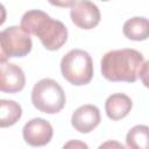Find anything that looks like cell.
I'll return each instance as SVG.
<instances>
[{"label":"cell","instance_id":"3957f363","mask_svg":"<svg viewBox=\"0 0 149 149\" xmlns=\"http://www.w3.org/2000/svg\"><path fill=\"white\" fill-rule=\"evenodd\" d=\"M61 72L72 85H86L93 77V62L88 52L81 49H72L61 61Z\"/></svg>","mask_w":149,"mask_h":149},{"label":"cell","instance_id":"8992f818","mask_svg":"<svg viewBox=\"0 0 149 149\" xmlns=\"http://www.w3.org/2000/svg\"><path fill=\"white\" fill-rule=\"evenodd\" d=\"M70 16L72 22L81 29H92L100 22V10L91 1H71Z\"/></svg>","mask_w":149,"mask_h":149},{"label":"cell","instance_id":"ba28073f","mask_svg":"<svg viewBox=\"0 0 149 149\" xmlns=\"http://www.w3.org/2000/svg\"><path fill=\"white\" fill-rule=\"evenodd\" d=\"M26 76L23 70L14 63H0V92L16 93L23 90Z\"/></svg>","mask_w":149,"mask_h":149},{"label":"cell","instance_id":"9a60e30c","mask_svg":"<svg viewBox=\"0 0 149 149\" xmlns=\"http://www.w3.org/2000/svg\"><path fill=\"white\" fill-rule=\"evenodd\" d=\"M98 149H126V148L120 142L114 141V140H109V141H106L102 144H100Z\"/></svg>","mask_w":149,"mask_h":149},{"label":"cell","instance_id":"5b68a950","mask_svg":"<svg viewBox=\"0 0 149 149\" xmlns=\"http://www.w3.org/2000/svg\"><path fill=\"white\" fill-rule=\"evenodd\" d=\"M33 42L21 27L12 26L0 31V52L5 62L9 57H24L31 50Z\"/></svg>","mask_w":149,"mask_h":149},{"label":"cell","instance_id":"52a82bcc","mask_svg":"<svg viewBox=\"0 0 149 149\" xmlns=\"http://www.w3.org/2000/svg\"><path fill=\"white\" fill-rule=\"evenodd\" d=\"M22 135L24 141L31 147H43L50 142L54 135L52 126L49 121L42 118H35L28 121L23 129Z\"/></svg>","mask_w":149,"mask_h":149},{"label":"cell","instance_id":"7c38bea8","mask_svg":"<svg viewBox=\"0 0 149 149\" xmlns=\"http://www.w3.org/2000/svg\"><path fill=\"white\" fill-rule=\"evenodd\" d=\"M22 115V108L14 100L0 99V128L15 125Z\"/></svg>","mask_w":149,"mask_h":149},{"label":"cell","instance_id":"277c9868","mask_svg":"<svg viewBox=\"0 0 149 149\" xmlns=\"http://www.w3.org/2000/svg\"><path fill=\"white\" fill-rule=\"evenodd\" d=\"M66 97L62 86L51 78L38 80L31 91V102L41 112L55 114L65 106Z\"/></svg>","mask_w":149,"mask_h":149},{"label":"cell","instance_id":"7a4b0ae2","mask_svg":"<svg viewBox=\"0 0 149 149\" xmlns=\"http://www.w3.org/2000/svg\"><path fill=\"white\" fill-rule=\"evenodd\" d=\"M28 35H35L40 38L43 47L48 50H58L68 40V29L65 24L49 16L41 9H30L21 19L20 26Z\"/></svg>","mask_w":149,"mask_h":149},{"label":"cell","instance_id":"6da1fadb","mask_svg":"<svg viewBox=\"0 0 149 149\" xmlns=\"http://www.w3.org/2000/svg\"><path fill=\"white\" fill-rule=\"evenodd\" d=\"M148 62L135 49H118L106 52L101 58V73L109 81L134 83L146 76Z\"/></svg>","mask_w":149,"mask_h":149},{"label":"cell","instance_id":"30bf717a","mask_svg":"<svg viewBox=\"0 0 149 149\" xmlns=\"http://www.w3.org/2000/svg\"><path fill=\"white\" fill-rule=\"evenodd\" d=\"M133 106L132 99L125 93L111 94L105 102V111L111 120H120L128 115Z\"/></svg>","mask_w":149,"mask_h":149},{"label":"cell","instance_id":"9c48e42d","mask_svg":"<svg viewBox=\"0 0 149 149\" xmlns=\"http://www.w3.org/2000/svg\"><path fill=\"white\" fill-rule=\"evenodd\" d=\"M100 121L101 116L99 108L91 104H86L78 107L71 116L72 127L83 134L92 132L95 127H98Z\"/></svg>","mask_w":149,"mask_h":149},{"label":"cell","instance_id":"4fadbf2b","mask_svg":"<svg viewBox=\"0 0 149 149\" xmlns=\"http://www.w3.org/2000/svg\"><path fill=\"white\" fill-rule=\"evenodd\" d=\"M128 149H149V128L146 125H137L130 128L126 136Z\"/></svg>","mask_w":149,"mask_h":149},{"label":"cell","instance_id":"5bb4252c","mask_svg":"<svg viewBox=\"0 0 149 149\" xmlns=\"http://www.w3.org/2000/svg\"><path fill=\"white\" fill-rule=\"evenodd\" d=\"M62 149H88V146L79 140H70L63 146Z\"/></svg>","mask_w":149,"mask_h":149},{"label":"cell","instance_id":"2e32d148","mask_svg":"<svg viewBox=\"0 0 149 149\" xmlns=\"http://www.w3.org/2000/svg\"><path fill=\"white\" fill-rule=\"evenodd\" d=\"M6 16H7V12L6 8L2 3H0V26L6 21Z\"/></svg>","mask_w":149,"mask_h":149},{"label":"cell","instance_id":"8fae6325","mask_svg":"<svg viewBox=\"0 0 149 149\" xmlns=\"http://www.w3.org/2000/svg\"><path fill=\"white\" fill-rule=\"evenodd\" d=\"M123 35L133 41H144L149 35V23L143 16H135L128 19L122 28Z\"/></svg>","mask_w":149,"mask_h":149}]
</instances>
